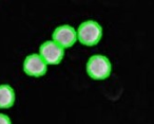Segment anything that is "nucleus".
<instances>
[{"mask_svg": "<svg viewBox=\"0 0 154 124\" xmlns=\"http://www.w3.org/2000/svg\"><path fill=\"white\" fill-rule=\"evenodd\" d=\"M76 34L80 43L87 46H93L100 41L103 36V28L97 21L89 19L78 26Z\"/></svg>", "mask_w": 154, "mask_h": 124, "instance_id": "1", "label": "nucleus"}, {"mask_svg": "<svg viewBox=\"0 0 154 124\" xmlns=\"http://www.w3.org/2000/svg\"><path fill=\"white\" fill-rule=\"evenodd\" d=\"M87 72L91 77L96 80L107 79L112 71L110 60L103 54H94L87 62Z\"/></svg>", "mask_w": 154, "mask_h": 124, "instance_id": "2", "label": "nucleus"}, {"mask_svg": "<svg viewBox=\"0 0 154 124\" xmlns=\"http://www.w3.org/2000/svg\"><path fill=\"white\" fill-rule=\"evenodd\" d=\"M39 55L48 64L56 65L61 62L64 55V49L57 43L50 39L45 41L39 47Z\"/></svg>", "mask_w": 154, "mask_h": 124, "instance_id": "3", "label": "nucleus"}, {"mask_svg": "<svg viewBox=\"0 0 154 124\" xmlns=\"http://www.w3.org/2000/svg\"><path fill=\"white\" fill-rule=\"evenodd\" d=\"M52 39L62 48H68L73 46L77 41L76 30L70 24H61L54 30Z\"/></svg>", "mask_w": 154, "mask_h": 124, "instance_id": "4", "label": "nucleus"}, {"mask_svg": "<svg viewBox=\"0 0 154 124\" xmlns=\"http://www.w3.org/2000/svg\"><path fill=\"white\" fill-rule=\"evenodd\" d=\"M23 70L32 77H41L48 70V65L37 53L29 54L23 60Z\"/></svg>", "mask_w": 154, "mask_h": 124, "instance_id": "5", "label": "nucleus"}, {"mask_svg": "<svg viewBox=\"0 0 154 124\" xmlns=\"http://www.w3.org/2000/svg\"><path fill=\"white\" fill-rule=\"evenodd\" d=\"M15 90L9 84H0V108L11 107L15 102Z\"/></svg>", "mask_w": 154, "mask_h": 124, "instance_id": "6", "label": "nucleus"}, {"mask_svg": "<svg viewBox=\"0 0 154 124\" xmlns=\"http://www.w3.org/2000/svg\"><path fill=\"white\" fill-rule=\"evenodd\" d=\"M0 124H12V121L9 116L0 113Z\"/></svg>", "mask_w": 154, "mask_h": 124, "instance_id": "7", "label": "nucleus"}]
</instances>
